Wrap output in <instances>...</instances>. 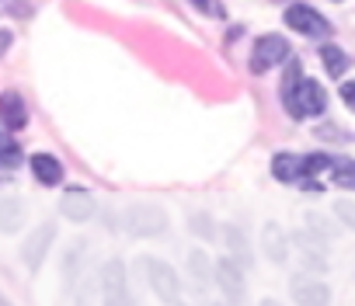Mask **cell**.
Masks as SVG:
<instances>
[{
	"instance_id": "6da1fadb",
	"label": "cell",
	"mask_w": 355,
	"mask_h": 306,
	"mask_svg": "<svg viewBox=\"0 0 355 306\" xmlns=\"http://www.w3.org/2000/svg\"><path fill=\"white\" fill-rule=\"evenodd\" d=\"M122 230L129 237H143V240H160L167 230H171V219L160 206L153 202H132L125 213H122Z\"/></svg>"
},
{
	"instance_id": "7a4b0ae2",
	"label": "cell",
	"mask_w": 355,
	"mask_h": 306,
	"mask_svg": "<svg viewBox=\"0 0 355 306\" xmlns=\"http://www.w3.org/2000/svg\"><path fill=\"white\" fill-rule=\"evenodd\" d=\"M282 108H286L296 122H300V118L324 115V108H327V91H324V84H320V80L303 77V80H300V87H296L293 94H286V98H282Z\"/></svg>"
},
{
	"instance_id": "3957f363",
	"label": "cell",
	"mask_w": 355,
	"mask_h": 306,
	"mask_svg": "<svg viewBox=\"0 0 355 306\" xmlns=\"http://www.w3.org/2000/svg\"><path fill=\"white\" fill-rule=\"evenodd\" d=\"M136 264H143V275H146V282H150V289H153V296L160 303H171V306L182 303V278H178V271L167 261H160V258H139Z\"/></svg>"
},
{
	"instance_id": "277c9868",
	"label": "cell",
	"mask_w": 355,
	"mask_h": 306,
	"mask_svg": "<svg viewBox=\"0 0 355 306\" xmlns=\"http://www.w3.org/2000/svg\"><path fill=\"white\" fill-rule=\"evenodd\" d=\"M98 282H101V299L105 306H136L132 292H129V271L119 258L105 261L101 271H98Z\"/></svg>"
},
{
	"instance_id": "5b68a950",
	"label": "cell",
	"mask_w": 355,
	"mask_h": 306,
	"mask_svg": "<svg viewBox=\"0 0 355 306\" xmlns=\"http://www.w3.org/2000/svg\"><path fill=\"white\" fill-rule=\"evenodd\" d=\"M282 18H286V25H289L293 32H300V35H306V39H331V35H334L331 21H327L317 8H310V4H289Z\"/></svg>"
},
{
	"instance_id": "8992f818",
	"label": "cell",
	"mask_w": 355,
	"mask_h": 306,
	"mask_svg": "<svg viewBox=\"0 0 355 306\" xmlns=\"http://www.w3.org/2000/svg\"><path fill=\"white\" fill-rule=\"evenodd\" d=\"M213 282L223 292V303L227 306H241L244 303V289L248 285H244V268L237 261H230V258L213 261Z\"/></svg>"
},
{
	"instance_id": "52a82bcc",
	"label": "cell",
	"mask_w": 355,
	"mask_h": 306,
	"mask_svg": "<svg viewBox=\"0 0 355 306\" xmlns=\"http://www.w3.org/2000/svg\"><path fill=\"white\" fill-rule=\"evenodd\" d=\"M279 63H289V42H286L282 35L268 32V35H261V39L254 42V49H251V73H268V70L279 66Z\"/></svg>"
},
{
	"instance_id": "ba28073f",
	"label": "cell",
	"mask_w": 355,
	"mask_h": 306,
	"mask_svg": "<svg viewBox=\"0 0 355 306\" xmlns=\"http://www.w3.org/2000/svg\"><path fill=\"white\" fill-rule=\"evenodd\" d=\"M53 240H56V223H53V219L39 223V226L21 240V261L28 264V271H39V268H42V261H46Z\"/></svg>"
},
{
	"instance_id": "9c48e42d",
	"label": "cell",
	"mask_w": 355,
	"mask_h": 306,
	"mask_svg": "<svg viewBox=\"0 0 355 306\" xmlns=\"http://www.w3.org/2000/svg\"><path fill=\"white\" fill-rule=\"evenodd\" d=\"M289 296H293L296 306H331L327 282H320L317 275H306V271L289 278Z\"/></svg>"
},
{
	"instance_id": "30bf717a",
	"label": "cell",
	"mask_w": 355,
	"mask_h": 306,
	"mask_svg": "<svg viewBox=\"0 0 355 306\" xmlns=\"http://www.w3.org/2000/svg\"><path fill=\"white\" fill-rule=\"evenodd\" d=\"M60 216L70 223H91L98 216V199L87 188H67L60 199Z\"/></svg>"
},
{
	"instance_id": "8fae6325",
	"label": "cell",
	"mask_w": 355,
	"mask_h": 306,
	"mask_svg": "<svg viewBox=\"0 0 355 306\" xmlns=\"http://www.w3.org/2000/svg\"><path fill=\"white\" fill-rule=\"evenodd\" d=\"M220 240H223V247H227V258L237 261V264L248 271V268H251V240H248V233H244L237 223H220Z\"/></svg>"
},
{
	"instance_id": "7c38bea8",
	"label": "cell",
	"mask_w": 355,
	"mask_h": 306,
	"mask_svg": "<svg viewBox=\"0 0 355 306\" xmlns=\"http://www.w3.org/2000/svg\"><path fill=\"white\" fill-rule=\"evenodd\" d=\"M289 233L275 223V219H268L265 226H261V254L272 261V264H286L289 261Z\"/></svg>"
},
{
	"instance_id": "4fadbf2b",
	"label": "cell",
	"mask_w": 355,
	"mask_h": 306,
	"mask_svg": "<svg viewBox=\"0 0 355 306\" xmlns=\"http://www.w3.org/2000/svg\"><path fill=\"white\" fill-rule=\"evenodd\" d=\"M28 168H32V174H35V181H39L42 188L63 185V164L53 157V153H32V157H28Z\"/></svg>"
},
{
	"instance_id": "5bb4252c",
	"label": "cell",
	"mask_w": 355,
	"mask_h": 306,
	"mask_svg": "<svg viewBox=\"0 0 355 306\" xmlns=\"http://www.w3.org/2000/svg\"><path fill=\"white\" fill-rule=\"evenodd\" d=\"M0 125H8V129H25L28 125V108H25V98L18 91L0 94Z\"/></svg>"
},
{
	"instance_id": "9a60e30c",
	"label": "cell",
	"mask_w": 355,
	"mask_h": 306,
	"mask_svg": "<svg viewBox=\"0 0 355 306\" xmlns=\"http://www.w3.org/2000/svg\"><path fill=\"white\" fill-rule=\"evenodd\" d=\"M25 226V202L18 195H0V233H18Z\"/></svg>"
},
{
	"instance_id": "2e32d148",
	"label": "cell",
	"mask_w": 355,
	"mask_h": 306,
	"mask_svg": "<svg viewBox=\"0 0 355 306\" xmlns=\"http://www.w3.org/2000/svg\"><path fill=\"white\" fill-rule=\"evenodd\" d=\"M84 254H87V244L84 240H73L67 251H63V282L73 289L84 275Z\"/></svg>"
},
{
	"instance_id": "e0dca14e",
	"label": "cell",
	"mask_w": 355,
	"mask_h": 306,
	"mask_svg": "<svg viewBox=\"0 0 355 306\" xmlns=\"http://www.w3.org/2000/svg\"><path fill=\"white\" fill-rule=\"evenodd\" d=\"M272 178L282 185H300V153H275L272 157Z\"/></svg>"
},
{
	"instance_id": "ac0fdd59",
	"label": "cell",
	"mask_w": 355,
	"mask_h": 306,
	"mask_svg": "<svg viewBox=\"0 0 355 306\" xmlns=\"http://www.w3.org/2000/svg\"><path fill=\"white\" fill-rule=\"evenodd\" d=\"M185 271H189V278H192L199 289H206V285L213 282V258H209L202 247H196V251L189 254V261H185Z\"/></svg>"
},
{
	"instance_id": "d6986e66",
	"label": "cell",
	"mask_w": 355,
	"mask_h": 306,
	"mask_svg": "<svg viewBox=\"0 0 355 306\" xmlns=\"http://www.w3.org/2000/svg\"><path fill=\"white\" fill-rule=\"evenodd\" d=\"M189 233L206 240V244H216L220 240V223H216L213 213H192L189 216Z\"/></svg>"
},
{
	"instance_id": "ffe728a7",
	"label": "cell",
	"mask_w": 355,
	"mask_h": 306,
	"mask_svg": "<svg viewBox=\"0 0 355 306\" xmlns=\"http://www.w3.org/2000/svg\"><path fill=\"white\" fill-rule=\"evenodd\" d=\"M303 230H306L310 237L324 240V244H331V240L338 237V226H334V219H331V216H324V213H313V209L303 216Z\"/></svg>"
},
{
	"instance_id": "44dd1931",
	"label": "cell",
	"mask_w": 355,
	"mask_h": 306,
	"mask_svg": "<svg viewBox=\"0 0 355 306\" xmlns=\"http://www.w3.org/2000/svg\"><path fill=\"white\" fill-rule=\"evenodd\" d=\"M320 63H324L327 77H334V80H341L345 70H348V56H345V49L334 46V42H324V46H320Z\"/></svg>"
},
{
	"instance_id": "7402d4cb",
	"label": "cell",
	"mask_w": 355,
	"mask_h": 306,
	"mask_svg": "<svg viewBox=\"0 0 355 306\" xmlns=\"http://www.w3.org/2000/svg\"><path fill=\"white\" fill-rule=\"evenodd\" d=\"M331 153H306V157H300V185H306L313 174L320 171H331Z\"/></svg>"
},
{
	"instance_id": "603a6c76",
	"label": "cell",
	"mask_w": 355,
	"mask_h": 306,
	"mask_svg": "<svg viewBox=\"0 0 355 306\" xmlns=\"http://www.w3.org/2000/svg\"><path fill=\"white\" fill-rule=\"evenodd\" d=\"M331 181L338 188H355V161L352 157H334L331 161Z\"/></svg>"
},
{
	"instance_id": "cb8c5ba5",
	"label": "cell",
	"mask_w": 355,
	"mask_h": 306,
	"mask_svg": "<svg viewBox=\"0 0 355 306\" xmlns=\"http://www.w3.org/2000/svg\"><path fill=\"white\" fill-rule=\"evenodd\" d=\"M303 77H306V73H303V63L289 56V63H286V70H282V84H279V98H286V94H293V91L300 87V80H303Z\"/></svg>"
},
{
	"instance_id": "d4e9b609",
	"label": "cell",
	"mask_w": 355,
	"mask_h": 306,
	"mask_svg": "<svg viewBox=\"0 0 355 306\" xmlns=\"http://www.w3.org/2000/svg\"><path fill=\"white\" fill-rule=\"evenodd\" d=\"M101 292V282L91 275V278H84L80 275V282L73 285V306H94V296Z\"/></svg>"
},
{
	"instance_id": "484cf974",
	"label": "cell",
	"mask_w": 355,
	"mask_h": 306,
	"mask_svg": "<svg viewBox=\"0 0 355 306\" xmlns=\"http://www.w3.org/2000/svg\"><path fill=\"white\" fill-rule=\"evenodd\" d=\"M331 216H334L345 230H352V233H355V202H352V199H334Z\"/></svg>"
},
{
	"instance_id": "4316f807",
	"label": "cell",
	"mask_w": 355,
	"mask_h": 306,
	"mask_svg": "<svg viewBox=\"0 0 355 306\" xmlns=\"http://www.w3.org/2000/svg\"><path fill=\"white\" fill-rule=\"evenodd\" d=\"M313 136H317V139H324V143H348V139H352V132L338 129L334 122H320V125L313 129Z\"/></svg>"
},
{
	"instance_id": "83f0119b",
	"label": "cell",
	"mask_w": 355,
	"mask_h": 306,
	"mask_svg": "<svg viewBox=\"0 0 355 306\" xmlns=\"http://www.w3.org/2000/svg\"><path fill=\"white\" fill-rule=\"evenodd\" d=\"M338 98H341V105H345L348 111H355V80H345L341 91H338Z\"/></svg>"
},
{
	"instance_id": "f1b7e54d",
	"label": "cell",
	"mask_w": 355,
	"mask_h": 306,
	"mask_svg": "<svg viewBox=\"0 0 355 306\" xmlns=\"http://www.w3.org/2000/svg\"><path fill=\"white\" fill-rule=\"evenodd\" d=\"M192 8H196V11H202L206 18H223V15H227V8H223V4H206V0H196Z\"/></svg>"
},
{
	"instance_id": "f546056e",
	"label": "cell",
	"mask_w": 355,
	"mask_h": 306,
	"mask_svg": "<svg viewBox=\"0 0 355 306\" xmlns=\"http://www.w3.org/2000/svg\"><path fill=\"white\" fill-rule=\"evenodd\" d=\"M11 42H15V32H11V28H0V56L11 49Z\"/></svg>"
},
{
	"instance_id": "4dcf8cb0",
	"label": "cell",
	"mask_w": 355,
	"mask_h": 306,
	"mask_svg": "<svg viewBox=\"0 0 355 306\" xmlns=\"http://www.w3.org/2000/svg\"><path fill=\"white\" fill-rule=\"evenodd\" d=\"M8 181H11V171H8V168H0V185H8Z\"/></svg>"
},
{
	"instance_id": "1f68e13d",
	"label": "cell",
	"mask_w": 355,
	"mask_h": 306,
	"mask_svg": "<svg viewBox=\"0 0 355 306\" xmlns=\"http://www.w3.org/2000/svg\"><path fill=\"white\" fill-rule=\"evenodd\" d=\"M258 306H282V303H279V299H261Z\"/></svg>"
},
{
	"instance_id": "d6a6232c",
	"label": "cell",
	"mask_w": 355,
	"mask_h": 306,
	"mask_svg": "<svg viewBox=\"0 0 355 306\" xmlns=\"http://www.w3.org/2000/svg\"><path fill=\"white\" fill-rule=\"evenodd\" d=\"M213 306H227V303H213Z\"/></svg>"
}]
</instances>
